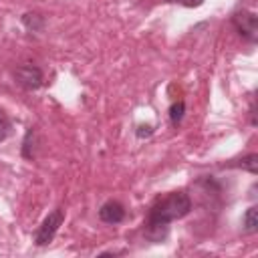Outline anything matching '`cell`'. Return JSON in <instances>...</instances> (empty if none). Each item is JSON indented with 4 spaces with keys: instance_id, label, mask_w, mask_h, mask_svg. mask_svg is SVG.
Masks as SVG:
<instances>
[{
    "instance_id": "cell-1",
    "label": "cell",
    "mask_w": 258,
    "mask_h": 258,
    "mask_svg": "<svg viewBox=\"0 0 258 258\" xmlns=\"http://www.w3.org/2000/svg\"><path fill=\"white\" fill-rule=\"evenodd\" d=\"M191 210V200L185 191H171L159 200H155V204L149 208L145 222H155V224H165L169 226L173 220H179L183 216H187Z\"/></svg>"
},
{
    "instance_id": "cell-2",
    "label": "cell",
    "mask_w": 258,
    "mask_h": 258,
    "mask_svg": "<svg viewBox=\"0 0 258 258\" xmlns=\"http://www.w3.org/2000/svg\"><path fill=\"white\" fill-rule=\"evenodd\" d=\"M62 220H64V210H62V208L52 210V212L42 220V224L38 226V230H36V234H34L36 246H46L48 242H52V238L56 236V232H58Z\"/></svg>"
},
{
    "instance_id": "cell-3",
    "label": "cell",
    "mask_w": 258,
    "mask_h": 258,
    "mask_svg": "<svg viewBox=\"0 0 258 258\" xmlns=\"http://www.w3.org/2000/svg\"><path fill=\"white\" fill-rule=\"evenodd\" d=\"M232 22L236 26V30L250 42H256L258 38V18L254 12L250 10H242V12H236L232 16Z\"/></svg>"
},
{
    "instance_id": "cell-4",
    "label": "cell",
    "mask_w": 258,
    "mask_h": 258,
    "mask_svg": "<svg viewBox=\"0 0 258 258\" xmlns=\"http://www.w3.org/2000/svg\"><path fill=\"white\" fill-rule=\"evenodd\" d=\"M14 79L26 91H34V89H38L42 85V73L34 64H20L14 71Z\"/></svg>"
},
{
    "instance_id": "cell-5",
    "label": "cell",
    "mask_w": 258,
    "mask_h": 258,
    "mask_svg": "<svg viewBox=\"0 0 258 258\" xmlns=\"http://www.w3.org/2000/svg\"><path fill=\"white\" fill-rule=\"evenodd\" d=\"M99 218H101L103 222H107V224H119V222H123V218H125V208H123V204H119V202H115V200H109V202H105V204L101 206Z\"/></svg>"
},
{
    "instance_id": "cell-6",
    "label": "cell",
    "mask_w": 258,
    "mask_h": 258,
    "mask_svg": "<svg viewBox=\"0 0 258 258\" xmlns=\"http://www.w3.org/2000/svg\"><path fill=\"white\" fill-rule=\"evenodd\" d=\"M242 226H244V230L248 234H254L258 230V208L256 206H252V208L246 210V214L242 218Z\"/></svg>"
},
{
    "instance_id": "cell-7",
    "label": "cell",
    "mask_w": 258,
    "mask_h": 258,
    "mask_svg": "<svg viewBox=\"0 0 258 258\" xmlns=\"http://www.w3.org/2000/svg\"><path fill=\"white\" fill-rule=\"evenodd\" d=\"M183 113H185V103L183 101H175L169 107V121H171V125H179L181 119H183Z\"/></svg>"
},
{
    "instance_id": "cell-8",
    "label": "cell",
    "mask_w": 258,
    "mask_h": 258,
    "mask_svg": "<svg viewBox=\"0 0 258 258\" xmlns=\"http://www.w3.org/2000/svg\"><path fill=\"white\" fill-rule=\"evenodd\" d=\"M240 161H242L240 165H242L244 169H248L250 173H256V171H258V155H256V153H250V155L242 157Z\"/></svg>"
},
{
    "instance_id": "cell-9",
    "label": "cell",
    "mask_w": 258,
    "mask_h": 258,
    "mask_svg": "<svg viewBox=\"0 0 258 258\" xmlns=\"http://www.w3.org/2000/svg\"><path fill=\"white\" fill-rule=\"evenodd\" d=\"M10 135V121L4 117V113L0 111V141H4Z\"/></svg>"
},
{
    "instance_id": "cell-10",
    "label": "cell",
    "mask_w": 258,
    "mask_h": 258,
    "mask_svg": "<svg viewBox=\"0 0 258 258\" xmlns=\"http://www.w3.org/2000/svg\"><path fill=\"white\" fill-rule=\"evenodd\" d=\"M169 2H175V4H183V6H200L204 0H169Z\"/></svg>"
}]
</instances>
